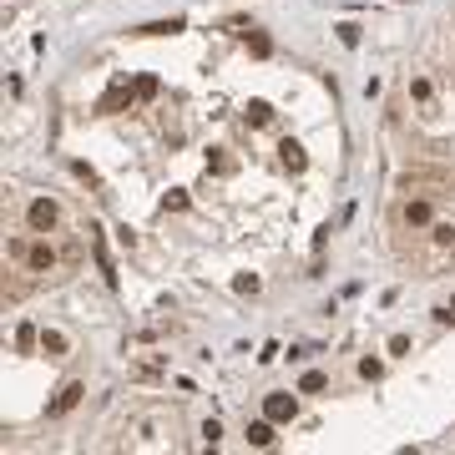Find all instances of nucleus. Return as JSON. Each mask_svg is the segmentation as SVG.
I'll list each match as a JSON object with an SVG mask.
<instances>
[{
  "label": "nucleus",
  "instance_id": "5701e85b",
  "mask_svg": "<svg viewBox=\"0 0 455 455\" xmlns=\"http://www.w3.org/2000/svg\"><path fill=\"white\" fill-rule=\"evenodd\" d=\"M410 96H415V101H430V81L415 76V81H410Z\"/></svg>",
  "mask_w": 455,
  "mask_h": 455
},
{
  "label": "nucleus",
  "instance_id": "6ab92c4d",
  "mask_svg": "<svg viewBox=\"0 0 455 455\" xmlns=\"http://www.w3.org/2000/svg\"><path fill=\"white\" fill-rule=\"evenodd\" d=\"M233 289H238V294H258V289H263V278H258V273H238V278H233Z\"/></svg>",
  "mask_w": 455,
  "mask_h": 455
},
{
  "label": "nucleus",
  "instance_id": "4be33fe9",
  "mask_svg": "<svg viewBox=\"0 0 455 455\" xmlns=\"http://www.w3.org/2000/svg\"><path fill=\"white\" fill-rule=\"evenodd\" d=\"M389 354H410V334H389Z\"/></svg>",
  "mask_w": 455,
  "mask_h": 455
},
{
  "label": "nucleus",
  "instance_id": "aec40b11",
  "mask_svg": "<svg viewBox=\"0 0 455 455\" xmlns=\"http://www.w3.org/2000/svg\"><path fill=\"white\" fill-rule=\"evenodd\" d=\"M248 51H253V56H268V51H273V41H268L263 31H253V36H248Z\"/></svg>",
  "mask_w": 455,
  "mask_h": 455
},
{
  "label": "nucleus",
  "instance_id": "f257e3e1",
  "mask_svg": "<svg viewBox=\"0 0 455 455\" xmlns=\"http://www.w3.org/2000/svg\"><path fill=\"white\" fill-rule=\"evenodd\" d=\"M132 445H142V450H162V445H173L167 435H173V415H162V410H152V415H142V420H132Z\"/></svg>",
  "mask_w": 455,
  "mask_h": 455
},
{
  "label": "nucleus",
  "instance_id": "1a4fd4ad",
  "mask_svg": "<svg viewBox=\"0 0 455 455\" xmlns=\"http://www.w3.org/2000/svg\"><path fill=\"white\" fill-rule=\"evenodd\" d=\"M430 243H435L440 253H455V223L435 218V223H430Z\"/></svg>",
  "mask_w": 455,
  "mask_h": 455
},
{
  "label": "nucleus",
  "instance_id": "a211bd4d",
  "mask_svg": "<svg viewBox=\"0 0 455 455\" xmlns=\"http://www.w3.org/2000/svg\"><path fill=\"white\" fill-rule=\"evenodd\" d=\"M132 379H142V384H157V379H162V364H132Z\"/></svg>",
  "mask_w": 455,
  "mask_h": 455
},
{
  "label": "nucleus",
  "instance_id": "a878e982",
  "mask_svg": "<svg viewBox=\"0 0 455 455\" xmlns=\"http://www.w3.org/2000/svg\"><path fill=\"white\" fill-rule=\"evenodd\" d=\"M450 314H455V299H450Z\"/></svg>",
  "mask_w": 455,
  "mask_h": 455
},
{
  "label": "nucleus",
  "instance_id": "7ed1b4c3",
  "mask_svg": "<svg viewBox=\"0 0 455 455\" xmlns=\"http://www.w3.org/2000/svg\"><path fill=\"white\" fill-rule=\"evenodd\" d=\"M440 213H435V203L430 198H410V203H400V223L410 228V233H430V223H435Z\"/></svg>",
  "mask_w": 455,
  "mask_h": 455
},
{
  "label": "nucleus",
  "instance_id": "6e6552de",
  "mask_svg": "<svg viewBox=\"0 0 455 455\" xmlns=\"http://www.w3.org/2000/svg\"><path fill=\"white\" fill-rule=\"evenodd\" d=\"M243 435H248V445H253V450H268V445L278 440V430H273V420H268V415H263V420H248V430H243Z\"/></svg>",
  "mask_w": 455,
  "mask_h": 455
},
{
  "label": "nucleus",
  "instance_id": "dca6fc26",
  "mask_svg": "<svg viewBox=\"0 0 455 455\" xmlns=\"http://www.w3.org/2000/svg\"><path fill=\"white\" fill-rule=\"evenodd\" d=\"M31 344H41V329L36 324H21L16 329V349H31Z\"/></svg>",
  "mask_w": 455,
  "mask_h": 455
},
{
  "label": "nucleus",
  "instance_id": "393cba45",
  "mask_svg": "<svg viewBox=\"0 0 455 455\" xmlns=\"http://www.w3.org/2000/svg\"><path fill=\"white\" fill-rule=\"evenodd\" d=\"M71 173H76V178H81L86 188H96V173H91V167H86V162H76V167H71Z\"/></svg>",
  "mask_w": 455,
  "mask_h": 455
},
{
  "label": "nucleus",
  "instance_id": "412c9836",
  "mask_svg": "<svg viewBox=\"0 0 455 455\" xmlns=\"http://www.w3.org/2000/svg\"><path fill=\"white\" fill-rule=\"evenodd\" d=\"M198 435H203V445H218V440H223V425H218V420H203Z\"/></svg>",
  "mask_w": 455,
  "mask_h": 455
},
{
  "label": "nucleus",
  "instance_id": "f8f14e48",
  "mask_svg": "<svg viewBox=\"0 0 455 455\" xmlns=\"http://www.w3.org/2000/svg\"><path fill=\"white\" fill-rule=\"evenodd\" d=\"M183 21H152V26H137V36H178Z\"/></svg>",
  "mask_w": 455,
  "mask_h": 455
},
{
  "label": "nucleus",
  "instance_id": "f03ea898",
  "mask_svg": "<svg viewBox=\"0 0 455 455\" xmlns=\"http://www.w3.org/2000/svg\"><path fill=\"white\" fill-rule=\"evenodd\" d=\"M11 253L26 263V273H51V268H56V248L46 243V233H36V238H16Z\"/></svg>",
  "mask_w": 455,
  "mask_h": 455
},
{
  "label": "nucleus",
  "instance_id": "4468645a",
  "mask_svg": "<svg viewBox=\"0 0 455 455\" xmlns=\"http://www.w3.org/2000/svg\"><path fill=\"white\" fill-rule=\"evenodd\" d=\"M122 101H132V91H127V81H117V86H111V91H106V101H101V111H117Z\"/></svg>",
  "mask_w": 455,
  "mask_h": 455
},
{
  "label": "nucleus",
  "instance_id": "2eb2a0df",
  "mask_svg": "<svg viewBox=\"0 0 455 455\" xmlns=\"http://www.w3.org/2000/svg\"><path fill=\"white\" fill-rule=\"evenodd\" d=\"M334 31H339V46H349V51L359 46V26H354V21H339Z\"/></svg>",
  "mask_w": 455,
  "mask_h": 455
},
{
  "label": "nucleus",
  "instance_id": "9b49d317",
  "mask_svg": "<svg viewBox=\"0 0 455 455\" xmlns=\"http://www.w3.org/2000/svg\"><path fill=\"white\" fill-rule=\"evenodd\" d=\"M273 122V106L268 101H248V127H268Z\"/></svg>",
  "mask_w": 455,
  "mask_h": 455
},
{
  "label": "nucleus",
  "instance_id": "f3484780",
  "mask_svg": "<svg viewBox=\"0 0 455 455\" xmlns=\"http://www.w3.org/2000/svg\"><path fill=\"white\" fill-rule=\"evenodd\" d=\"M379 374H384V359L364 354V359H359V379H379Z\"/></svg>",
  "mask_w": 455,
  "mask_h": 455
},
{
  "label": "nucleus",
  "instance_id": "0eeeda50",
  "mask_svg": "<svg viewBox=\"0 0 455 455\" xmlns=\"http://www.w3.org/2000/svg\"><path fill=\"white\" fill-rule=\"evenodd\" d=\"M41 354H46V359H66V354H71V339H66L61 329H41Z\"/></svg>",
  "mask_w": 455,
  "mask_h": 455
},
{
  "label": "nucleus",
  "instance_id": "ddd939ff",
  "mask_svg": "<svg viewBox=\"0 0 455 455\" xmlns=\"http://www.w3.org/2000/svg\"><path fill=\"white\" fill-rule=\"evenodd\" d=\"M324 384H329V374H324V369H309V374L299 379V394H319Z\"/></svg>",
  "mask_w": 455,
  "mask_h": 455
},
{
  "label": "nucleus",
  "instance_id": "39448f33",
  "mask_svg": "<svg viewBox=\"0 0 455 455\" xmlns=\"http://www.w3.org/2000/svg\"><path fill=\"white\" fill-rule=\"evenodd\" d=\"M26 223H31V233H51L56 223H61V208H56V198H36L26 208Z\"/></svg>",
  "mask_w": 455,
  "mask_h": 455
},
{
  "label": "nucleus",
  "instance_id": "423d86ee",
  "mask_svg": "<svg viewBox=\"0 0 455 455\" xmlns=\"http://www.w3.org/2000/svg\"><path fill=\"white\" fill-rule=\"evenodd\" d=\"M81 394H86V384H81V379H66L61 389H56V400L46 405V415H71V410L81 405Z\"/></svg>",
  "mask_w": 455,
  "mask_h": 455
},
{
  "label": "nucleus",
  "instance_id": "20e7f679",
  "mask_svg": "<svg viewBox=\"0 0 455 455\" xmlns=\"http://www.w3.org/2000/svg\"><path fill=\"white\" fill-rule=\"evenodd\" d=\"M263 415L273 425H294L299 420V400H294L289 389H273V394H263Z\"/></svg>",
  "mask_w": 455,
  "mask_h": 455
},
{
  "label": "nucleus",
  "instance_id": "9d476101",
  "mask_svg": "<svg viewBox=\"0 0 455 455\" xmlns=\"http://www.w3.org/2000/svg\"><path fill=\"white\" fill-rule=\"evenodd\" d=\"M278 157H283V167H289V173H304V167H309V157H304V147H299V142H289V137H283V142H278Z\"/></svg>",
  "mask_w": 455,
  "mask_h": 455
},
{
  "label": "nucleus",
  "instance_id": "b1692460",
  "mask_svg": "<svg viewBox=\"0 0 455 455\" xmlns=\"http://www.w3.org/2000/svg\"><path fill=\"white\" fill-rule=\"evenodd\" d=\"M162 208H167V213H183V208H188V193H167Z\"/></svg>",
  "mask_w": 455,
  "mask_h": 455
}]
</instances>
